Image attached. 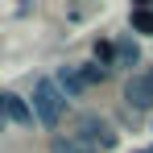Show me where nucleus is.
Listing matches in <instances>:
<instances>
[{
    "instance_id": "obj_11",
    "label": "nucleus",
    "mask_w": 153,
    "mask_h": 153,
    "mask_svg": "<svg viewBox=\"0 0 153 153\" xmlns=\"http://www.w3.org/2000/svg\"><path fill=\"white\" fill-rule=\"evenodd\" d=\"M0 132H4V116H0Z\"/></svg>"
},
{
    "instance_id": "obj_6",
    "label": "nucleus",
    "mask_w": 153,
    "mask_h": 153,
    "mask_svg": "<svg viewBox=\"0 0 153 153\" xmlns=\"http://www.w3.org/2000/svg\"><path fill=\"white\" fill-rule=\"evenodd\" d=\"M116 66H141V46L128 37V33H116Z\"/></svg>"
},
{
    "instance_id": "obj_8",
    "label": "nucleus",
    "mask_w": 153,
    "mask_h": 153,
    "mask_svg": "<svg viewBox=\"0 0 153 153\" xmlns=\"http://www.w3.org/2000/svg\"><path fill=\"white\" fill-rule=\"evenodd\" d=\"M108 75H112V71H108V66H100L95 58H87V62H79V79H83V83H103Z\"/></svg>"
},
{
    "instance_id": "obj_10",
    "label": "nucleus",
    "mask_w": 153,
    "mask_h": 153,
    "mask_svg": "<svg viewBox=\"0 0 153 153\" xmlns=\"http://www.w3.org/2000/svg\"><path fill=\"white\" fill-rule=\"evenodd\" d=\"M145 79H149V87H153V62H149V66H145Z\"/></svg>"
},
{
    "instance_id": "obj_5",
    "label": "nucleus",
    "mask_w": 153,
    "mask_h": 153,
    "mask_svg": "<svg viewBox=\"0 0 153 153\" xmlns=\"http://www.w3.org/2000/svg\"><path fill=\"white\" fill-rule=\"evenodd\" d=\"M128 29L141 33V37H153V4H149V0L132 4V13H128Z\"/></svg>"
},
{
    "instance_id": "obj_7",
    "label": "nucleus",
    "mask_w": 153,
    "mask_h": 153,
    "mask_svg": "<svg viewBox=\"0 0 153 153\" xmlns=\"http://www.w3.org/2000/svg\"><path fill=\"white\" fill-rule=\"evenodd\" d=\"M91 58H95L100 66H108V71H112V66H116V42H112V37H100V42L91 46Z\"/></svg>"
},
{
    "instance_id": "obj_3",
    "label": "nucleus",
    "mask_w": 153,
    "mask_h": 153,
    "mask_svg": "<svg viewBox=\"0 0 153 153\" xmlns=\"http://www.w3.org/2000/svg\"><path fill=\"white\" fill-rule=\"evenodd\" d=\"M124 103L137 108V112H153V87H149V79H145V71L124 79Z\"/></svg>"
},
{
    "instance_id": "obj_4",
    "label": "nucleus",
    "mask_w": 153,
    "mask_h": 153,
    "mask_svg": "<svg viewBox=\"0 0 153 153\" xmlns=\"http://www.w3.org/2000/svg\"><path fill=\"white\" fill-rule=\"evenodd\" d=\"M54 83H58L62 95H71V100H79V95L87 91V83L79 79V66H58V71H54Z\"/></svg>"
},
{
    "instance_id": "obj_9",
    "label": "nucleus",
    "mask_w": 153,
    "mask_h": 153,
    "mask_svg": "<svg viewBox=\"0 0 153 153\" xmlns=\"http://www.w3.org/2000/svg\"><path fill=\"white\" fill-rule=\"evenodd\" d=\"M50 153H79V149H75V141H71V137L54 132V137H50Z\"/></svg>"
},
{
    "instance_id": "obj_2",
    "label": "nucleus",
    "mask_w": 153,
    "mask_h": 153,
    "mask_svg": "<svg viewBox=\"0 0 153 153\" xmlns=\"http://www.w3.org/2000/svg\"><path fill=\"white\" fill-rule=\"evenodd\" d=\"M0 116H4V124H17V128L37 124L29 100H25V95H17V91H0Z\"/></svg>"
},
{
    "instance_id": "obj_1",
    "label": "nucleus",
    "mask_w": 153,
    "mask_h": 153,
    "mask_svg": "<svg viewBox=\"0 0 153 153\" xmlns=\"http://www.w3.org/2000/svg\"><path fill=\"white\" fill-rule=\"evenodd\" d=\"M29 108H33V120L42 128H58V120L66 116V95H62V87L54 83V75L37 79L33 83V95H29Z\"/></svg>"
}]
</instances>
